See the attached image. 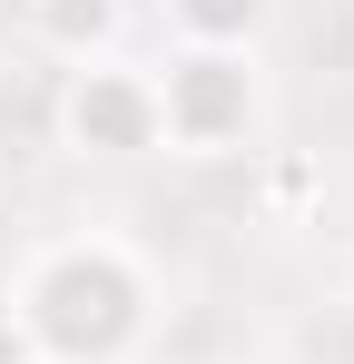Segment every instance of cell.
Returning <instances> with one entry per match:
<instances>
[{
    "mask_svg": "<svg viewBox=\"0 0 354 364\" xmlns=\"http://www.w3.org/2000/svg\"><path fill=\"white\" fill-rule=\"evenodd\" d=\"M345 286H354V256H345Z\"/></svg>",
    "mask_w": 354,
    "mask_h": 364,
    "instance_id": "7",
    "label": "cell"
},
{
    "mask_svg": "<svg viewBox=\"0 0 354 364\" xmlns=\"http://www.w3.org/2000/svg\"><path fill=\"white\" fill-rule=\"evenodd\" d=\"M158 79V158L217 168L266 138V60L256 50H168Z\"/></svg>",
    "mask_w": 354,
    "mask_h": 364,
    "instance_id": "2",
    "label": "cell"
},
{
    "mask_svg": "<svg viewBox=\"0 0 354 364\" xmlns=\"http://www.w3.org/2000/svg\"><path fill=\"white\" fill-rule=\"evenodd\" d=\"M128 0H20V40L59 69H89V60H118L128 50Z\"/></svg>",
    "mask_w": 354,
    "mask_h": 364,
    "instance_id": "4",
    "label": "cell"
},
{
    "mask_svg": "<svg viewBox=\"0 0 354 364\" xmlns=\"http://www.w3.org/2000/svg\"><path fill=\"white\" fill-rule=\"evenodd\" d=\"M50 138H59V158H79V168H138V158H158V79L128 50L89 60V69H59Z\"/></svg>",
    "mask_w": 354,
    "mask_h": 364,
    "instance_id": "3",
    "label": "cell"
},
{
    "mask_svg": "<svg viewBox=\"0 0 354 364\" xmlns=\"http://www.w3.org/2000/svg\"><path fill=\"white\" fill-rule=\"evenodd\" d=\"M276 0H158L168 50H266Z\"/></svg>",
    "mask_w": 354,
    "mask_h": 364,
    "instance_id": "5",
    "label": "cell"
},
{
    "mask_svg": "<svg viewBox=\"0 0 354 364\" xmlns=\"http://www.w3.org/2000/svg\"><path fill=\"white\" fill-rule=\"evenodd\" d=\"M0 305L40 364H138L158 335V266L118 227H69L20 256Z\"/></svg>",
    "mask_w": 354,
    "mask_h": 364,
    "instance_id": "1",
    "label": "cell"
},
{
    "mask_svg": "<svg viewBox=\"0 0 354 364\" xmlns=\"http://www.w3.org/2000/svg\"><path fill=\"white\" fill-rule=\"evenodd\" d=\"M0 364H40V355H30V335L10 325V305H0Z\"/></svg>",
    "mask_w": 354,
    "mask_h": 364,
    "instance_id": "6",
    "label": "cell"
}]
</instances>
